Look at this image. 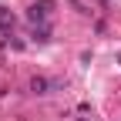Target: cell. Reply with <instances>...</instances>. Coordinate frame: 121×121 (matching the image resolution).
I'll return each mask as SVG.
<instances>
[{
	"label": "cell",
	"mask_w": 121,
	"mask_h": 121,
	"mask_svg": "<svg viewBox=\"0 0 121 121\" xmlns=\"http://www.w3.org/2000/svg\"><path fill=\"white\" fill-rule=\"evenodd\" d=\"M10 30H13V13L0 7V34H10Z\"/></svg>",
	"instance_id": "obj_3"
},
{
	"label": "cell",
	"mask_w": 121,
	"mask_h": 121,
	"mask_svg": "<svg viewBox=\"0 0 121 121\" xmlns=\"http://www.w3.org/2000/svg\"><path fill=\"white\" fill-rule=\"evenodd\" d=\"M51 10H54V0H37V4H30V7H27V17L37 24V20H44V17H47Z\"/></svg>",
	"instance_id": "obj_1"
},
{
	"label": "cell",
	"mask_w": 121,
	"mask_h": 121,
	"mask_svg": "<svg viewBox=\"0 0 121 121\" xmlns=\"http://www.w3.org/2000/svg\"><path fill=\"white\" fill-rule=\"evenodd\" d=\"M60 84L57 81H47V78H34L30 81V91H34V94H51V91H57Z\"/></svg>",
	"instance_id": "obj_2"
}]
</instances>
